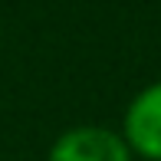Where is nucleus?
Segmentation results:
<instances>
[{
    "mask_svg": "<svg viewBox=\"0 0 161 161\" xmlns=\"http://www.w3.org/2000/svg\"><path fill=\"white\" fill-rule=\"evenodd\" d=\"M46 161H135L125 138L105 125H72L49 145Z\"/></svg>",
    "mask_w": 161,
    "mask_h": 161,
    "instance_id": "obj_1",
    "label": "nucleus"
},
{
    "mask_svg": "<svg viewBox=\"0 0 161 161\" xmlns=\"http://www.w3.org/2000/svg\"><path fill=\"white\" fill-rule=\"evenodd\" d=\"M122 138L128 151L145 161H161V79L145 86L122 115Z\"/></svg>",
    "mask_w": 161,
    "mask_h": 161,
    "instance_id": "obj_2",
    "label": "nucleus"
}]
</instances>
